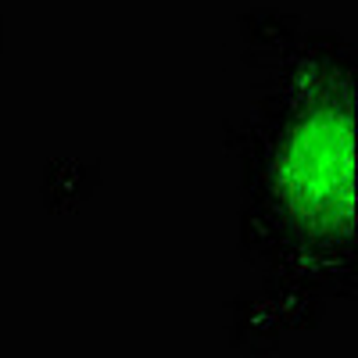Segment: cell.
I'll return each mask as SVG.
<instances>
[{
  "mask_svg": "<svg viewBox=\"0 0 358 358\" xmlns=\"http://www.w3.org/2000/svg\"><path fill=\"white\" fill-rule=\"evenodd\" d=\"M355 104L348 94H308L280 133L273 194L290 226L312 244H337L355 233L358 208Z\"/></svg>",
  "mask_w": 358,
  "mask_h": 358,
  "instance_id": "6da1fadb",
  "label": "cell"
}]
</instances>
